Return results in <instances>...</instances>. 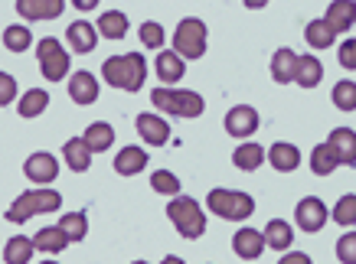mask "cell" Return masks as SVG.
<instances>
[{"label":"cell","mask_w":356,"mask_h":264,"mask_svg":"<svg viewBox=\"0 0 356 264\" xmlns=\"http://www.w3.org/2000/svg\"><path fill=\"white\" fill-rule=\"evenodd\" d=\"M147 167V154L140 147H124L115 157V170H118L121 176H134V173H140V170Z\"/></svg>","instance_id":"cell-24"},{"label":"cell","mask_w":356,"mask_h":264,"mask_svg":"<svg viewBox=\"0 0 356 264\" xmlns=\"http://www.w3.org/2000/svg\"><path fill=\"white\" fill-rule=\"evenodd\" d=\"M324 23L334 33H346L356 23V3H353V0H334V3L327 7Z\"/></svg>","instance_id":"cell-15"},{"label":"cell","mask_w":356,"mask_h":264,"mask_svg":"<svg viewBox=\"0 0 356 264\" xmlns=\"http://www.w3.org/2000/svg\"><path fill=\"white\" fill-rule=\"evenodd\" d=\"M59 229H63V235L69 238V242H82V238L88 235V219H86V212H69V215H63Z\"/></svg>","instance_id":"cell-32"},{"label":"cell","mask_w":356,"mask_h":264,"mask_svg":"<svg viewBox=\"0 0 356 264\" xmlns=\"http://www.w3.org/2000/svg\"><path fill=\"white\" fill-rule=\"evenodd\" d=\"M265 157H268V163L275 170H281V173H291V170L301 167V150L294 147V144H281V140H278V144H275Z\"/></svg>","instance_id":"cell-19"},{"label":"cell","mask_w":356,"mask_h":264,"mask_svg":"<svg viewBox=\"0 0 356 264\" xmlns=\"http://www.w3.org/2000/svg\"><path fill=\"white\" fill-rule=\"evenodd\" d=\"M76 7H82V10H92V7H95V0H76Z\"/></svg>","instance_id":"cell-43"},{"label":"cell","mask_w":356,"mask_h":264,"mask_svg":"<svg viewBox=\"0 0 356 264\" xmlns=\"http://www.w3.org/2000/svg\"><path fill=\"white\" fill-rule=\"evenodd\" d=\"M33 245H36V251H46V254H59L69 245V238L63 235V229L56 225V229H40V232L33 235Z\"/></svg>","instance_id":"cell-28"},{"label":"cell","mask_w":356,"mask_h":264,"mask_svg":"<svg viewBox=\"0 0 356 264\" xmlns=\"http://www.w3.org/2000/svg\"><path fill=\"white\" fill-rule=\"evenodd\" d=\"M65 40H69V46H72V53H92L95 49V42H98V30L92 26V23L86 20H76L69 30H65Z\"/></svg>","instance_id":"cell-16"},{"label":"cell","mask_w":356,"mask_h":264,"mask_svg":"<svg viewBox=\"0 0 356 264\" xmlns=\"http://www.w3.org/2000/svg\"><path fill=\"white\" fill-rule=\"evenodd\" d=\"M232 163H236L238 170L252 173V170H259L261 163H265V150H261L259 144H242V147L232 154Z\"/></svg>","instance_id":"cell-30"},{"label":"cell","mask_w":356,"mask_h":264,"mask_svg":"<svg viewBox=\"0 0 356 264\" xmlns=\"http://www.w3.org/2000/svg\"><path fill=\"white\" fill-rule=\"evenodd\" d=\"M154 192H163V196H180V180L173 176L170 170H157L151 176Z\"/></svg>","instance_id":"cell-37"},{"label":"cell","mask_w":356,"mask_h":264,"mask_svg":"<svg viewBox=\"0 0 356 264\" xmlns=\"http://www.w3.org/2000/svg\"><path fill=\"white\" fill-rule=\"evenodd\" d=\"M304 40L311 42L314 49H327V46H334L337 33L330 30L324 20H311V23H307V30H304Z\"/></svg>","instance_id":"cell-31"},{"label":"cell","mask_w":356,"mask_h":264,"mask_svg":"<svg viewBox=\"0 0 356 264\" xmlns=\"http://www.w3.org/2000/svg\"><path fill=\"white\" fill-rule=\"evenodd\" d=\"M340 65L343 69H356V40H346L340 46Z\"/></svg>","instance_id":"cell-41"},{"label":"cell","mask_w":356,"mask_h":264,"mask_svg":"<svg viewBox=\"0 0 356 264\" xmlns=\"http://www.w3.org/2000/svg\"><path fill=\"white\" fill-rule=\"evenodd\" d=\"M23 173H26L30 183H53L56 173H59V163H56L53 154L40 150V154H33V157L23 163Z\"/></svg>","instance_id":"cell-11"},{"label":"cell","mask_w":356,"mask_h":264,"mask_svg":"<svg viewBox=\"0 0 356 264\" xmlns=\"http://www.w3.org/2000/svg\"><path fill=\"white\" fill-rule=\"evenodd\" d=\"M140 42H144V46H151V49H161V46H163L161 23H154V20L144 23V26H140Z\"/></svg>","instance_id":"cell-38"},{"label":"cell","mask_w":356,"mask_h":264,"mask_svg":"<svg viewBox=\"0 0 356 264\" xmlns=\"http://www.w3.org/2000/svg\"><path fill=\"white\" fill-rule=\"evenodd\" d=\"M265 245L268 248H275V251H284L288 245L294 242V232H291V225L284 222V219H271L268 225H265Z\"/></svg>","instance_id":"cell-23"},{"label":"cell","mask_w":356,"mask_h":264,"mask_svg":"<svg viewBox=\"0 0 356 264\" xmlns=\"http://www.w3.org/2000/svg\"><path fill=\"white\" fill-rule=\"evenodd\" d=\"M69 98L76 105H92L98 98V79L92 72H76L69 79Z\"/></svg>","instance_id":"cell-17"},{"label":"cell","mask_w":356,"mask_h":264,"mask_svg":"<svg viewBox=\"0 0 356 264\" xmlns=\"http://www.w3.org/2000/svg\"><path fill=\"white\" fill-rule=\"evenodd\" d=\"M337 258L343 264H356V232H346L340 242H337Z\"/></svg>","instance_id":"cell-39"},{"label":"cell","mask_w":356,"mask_h":264,"mask_svg":"<svg viewBox=\"0 0 356 264\" xmlns=\"http://www.w3.org/2000/svg\"><path fill=\"white\" fill-rule=\"evenodd\" d=\"M138 134L147 140L151 147H163V144L170 140V127L157 115H138Z\"/></svg>","instance_id":"cell-14"},{"label":"cell","mask_w":356,"mask_h":264,"mask_svg":"<svg viewBox=\"0 0 356 264\" xmlns=\"http://www.w3.org/2000/svg\"><path fill=\"white\" fill-rule=\"evenodd\" d=\"M327 147L334 150L337 163H343V167H356V131L353 127H337V131H330Z\"/></svg>","instance_id":"cell-9"},{"label":"cell","mask_w":356,"mask_h":264,"mask_svg":"<svg viewBox=\"0 0 356 264\" xmlns=\"http://www.w3.org/2000/svg\"><path fill=\"white\" fill-rule=\"evenodd\" d=\"M134 264H147V261H134Z\"/></svg>","instance_id":"cell-46"},{"label":"cell","mask_w":356,"mask_h":264,"mask_svg":"<svg viewBox=\"0 0 356 264\" xmlns=\"http://www.w3.org/2000/svg\"><path fill=\"white\" fill-rule=\"evenodd\" d=\"M167 215L184 238H200L206 232V215L200 209V202L190 199V196H173L170 206H167Z\"/></svg>","instance_id":"cell-3"},{"label":"cell","mask_w":356,"mask_h":264,"mask_svg":"<svg viewBox=\"0 0 356 264\" xmlns=\"http://www.w3.org/2000/svg\"><path fill=\"white\" fill-rule=\"evenodd\" d=\"M63 10V0H17V13L23 20H56Z\"/></svg>","instance_id":"cell-12"},{"label":"cell","mask_w":356,"mask_h":264,"mask_svg":"<svg viewBox=\"0 0 356 264\" xmlns=\"http://www.w3.org/2000/svg\"><path fill=\"white\" fill-rule=\"evenodd\" d=\"M311 170L317 173V176H327V173H334L337 170V157L327 144H317V147L311 150Z\"/></svg>","instance_id":"cell-33"},{"label":"cell","mask_w":356,"mask_h":264,"mask_svg":"<svg viewBox=\"0 0 356 264\" xmlns=\"http://www.w3.org/2000/svg\"><path fill=\"white\" fill-rule=\"evenodd\" d=\"M63 206V196L56 190H30L23 192L20 199H13V206L7 209V222H26L33 215H43V212H56Z\"/></svg>","instance_id":"cell-2"},{"label":"cell","mask_w":356,"mask_h":264,"mask_svg":"<svg viewBox=\"0 0 356 264\" xmlns=\"http://www.w3.org/2000/svg\"><path fill=\"white\" fill-rule=\"evenodd\" d=\"M86 147L92 150V154H102V150H108L111 144H115V127L105 124V121H95V124L86 131Z\"/></svg>","instance_id":"cell-22"},{"label":"cell","mask_w":356,"mask_h":264,"mask_svg":"<svg viewBox=\"0 0 356 264\" xmlns=\"http://www.w3.org/2000/svg\"><path fill=\"white\" fill-rule=\"evenodd\" d=\"M102 75L105 82L115 85V88H124V92H138L144 79H147V63L140 53H124V56H111L102 65Z\"/></svg>","instance_id":"cell-1"},{"label":"cell","mask_w":356,"mask_h":264,"mask_svg":"<svg viewBox=\"0 0 356 264\" xmlns=\"http://www.w3.org/2000/svg\"><path fill=\"white\" fill-rule=\"evenodd\" d=\"M161 264H184V258H177V254H167Z\"/></svg>","instance_id":"cell-44"},{"label":"cell","mask_w":356,"mask_h":264,"mask_svg":"<svg viewBox=\"0 0 356 264\" xmlns=\"http://www.w3.org/2000/svg\"><path fill=\"white\" fill-rule=\"evenodd\" d=\"M206 206L216 212L219 219H229V222H242L255 212V199L248 192H236V190H213Z\"/></svg>","instance_id":"cell-4"},{"label":"cell","mask_w":356,"mask_h":264,"mask_svg":"<svg viewBox=\"0 0 356 264\" xmlns=\"http://www.w3.org/2000/svg\"><path fill=\"white\" fill-rule=\"evenodd\" d=\"M36 59H40V72H43V79H49V82H59V79L69 75V53L63 49V42L53 40V36L40 40V46H36Z\"/></svg>","instance_id":"cell-7"},{"label":"cell","mask_w":356,"mask_h":264,"mask_svg":"<svg viewBox=\"0 0 356 264\" xmlns=\"http://www.w3.org/2000/svg\"><path fill=\"white\" fill-rule=\"evenodd\" d=\"M334 219L337 225H356V192H346L343 199H337V209H334Z\"/></svg>","instance_id":"cell-36"},{"label":"cell","mask_w":356,"mask_h":264,"mask_svg":"<svg viewBox=\"0 0 356 264\" xmlns=\"http://www.w3.org/2000/svg\"><path fill=\"white\" fill-rule=\"evenodd\" d=\"M63 157H65V163H69V167L76 170V173H86V170L92 167V150L86 147V140H82V138L65 140Z\"/></svg>","instance_id":"cell-21"},{"label":"cell","mask_w":356,"mask_h":264,"mask_svg":"<svg viewBox=\"0 0 356 264\" xmlns=\"http://www.w3.org/2000/svg\"><path fill=\"white\" fill-rule=\"evenodd\" d=\"M184 72H186V63L177 53H161L157 56V75H161V82H167V85L180 82Z\"/></svg>","instance_id":"cell-25"},{"label":"cell","mask_w":356,"mask_h":264,"mask_svg":"<svg viewBox=\"0 0 356 264\" xmlns=\"http://www.w3.org/2000/svg\"><path fill=\"white\" fill-rule=\"evenodd\" d=\"M294 72H298V53L288 49V46H281L278 53H275V59H271V79L288 85V82H294Z\"/></svg>","instance_id":"cell-18"},{"label":"cell","mask_w":356,"mask_h":264,"mask_svg":"<svg viewBox=\"0 0 356 264\" xmlns=\"http://www.w3.org/2000/svg\"><path fill=\"white\" fill-rule=\"evenodd\" d=\"M33 251H36L33 238H26V235H13L10 242H7V248H3V261L7 264H26L33 258Z\"/></svg>","instance_id":"cell-26"},{"label":"cell","mask_w":356,"mask_h":264,"mask_svg":"<svg viewBox=\"0 0 356 264\" xmlns=\"http://www.w3.org/2000/svg\"><path fill=\"white\" fill-rule=\"evenodd\" d=\"M154 108H161L167 115H177V117H200L203 115V98L196 92H177V88H154L151 95Z\"/></svg>","instance_id":"cell-5"},{"label":"cell","mask_w":356,"mask_h":264,"mask_svg":"<svg viewBox=\"0 0 356 264\" xmlns=\"http://www.w3.org/2000/svg\"><path fill=\"white\" fill-rule=\"evenodd\" d=\"M321 79H324V65H321V59H314V56H298L294 82L301 85V88H314V85H321Z\"/></svg>","instance_id":"cell-20"},{"label":"cell","mask_w":356,"mask_h":264,"mask_svg":"<svg viewBox=\"0 0 356 264\" xmlns=\"http://www.w3.org/2000/svg\"><path fill=\"white\" fill-rule=\"evenodd\" d=\"M226 131L232 138H252L259 131V111L248 105H236L226 115Z\"/></svg>","instance_id":"cell-10"},{"label":"cell","mask_w":356,"mask_h":264,"mask_svg":"<svg viewBox=\"0 0 356 264\" xmlns=\"http://www.w3.org/2000/svg\"><path fill=\"white\" fill-rule=\"evenodd\" d=\"M43 264H59V261H43Z\"/></svg>","instance_id":"cell-45"},{"label":"cell","mask_w":356,"mask_h":264,"mask_svg":"<svg viewBox=\"0 0 356 264\" xmlns=\"http://www.w3.org/2000/svg\"><path fill=\"white\" fill-rule=\"evenodd\" d=\"M232 248H236L238 258L255 261V258H261V251H265L268 245H265V235H261L259 229H238L236 238H232Z\"/></svg>","instance_id":"cell-13"},{"label":"cell","mask_w":356,"mask_h":264,"mask_svg":"<svg viewBox=\"0 0 356 264\" xmlns=\"http://www.w3.org/2000/svg\"><path fill=\"white\" fill-rule=\"evenodd\" d=\"M30 42H33L30 26H7V30H3V46H7L10 53H26Z\"/></svg>","instance_id":"cell-34"},{"label":"cell","mask_w":356,"mask_h":264,"mask_svg":"<svg viewBox=\"0 0 356 264\" xmlns=\"http://www.w3.org/2000/svg\"><path fill=\"white\" fill-rule=\"evenodd\" d=\"M278 264H314V261H311V258H307L304 251H291V254H284Z\"/></svg>","instance_id":"cell-42"},{"label":"cell","mask_w":356,"mask_h":264,"mask_svg":"<svg viewBox=\"0 0 356 264\" xmlns=\"http://www.w3.org/2000/svg\"><path fill=\"white\" fill-rule=\"evenodd\" d=\"M173 49L180 59H200L206 53V23L196 17L180 20V26L173 33Z\"/></svg>","instance_id":"cell-6"},{"label":"cell","mask_w":356,"mask_h":264,"mask_svg":"<svg viewBox=\"0 0 356 264\" xmlns=\"http://www.w3.org/2000/svg\"><path fill=\"white\" fill-rule=\"evenodd\" d=\"M95 30L105 36V40H121L124 33H128V17L121 10H108L102 13V20L95 23Z\"/></svg>","instance_id":"cell-27"},{"label":"cell","mask_w":356,"mask_h":264,"mask_svg":"<svg viewBox=\"0 0 356 264\" xmlns=\"http://www.w3.org/2000/svg\"><path fill=\"white\" fill-rule=\"evenodd\" d=\"M330 98H334V105L340 108V111H356V82H350V79L337 82Z\"/></svg>","instance_id":"cell-35"},{"label":"cell","mask_w":356,"mask_h":264,"mask_svg":"<svg viewBox=\"0 0 356 264\" xmlns=\"http://www.w3.org/2000/svg\"><path fill=\"white\" fill-rule=\"evenodd\" d=\"M294 219H298V225H301L304 232H321L327 225V219H330V212H327V206L317 196H307V199L298 202Z\"/></svg>","instance_id":"cell-8"},{"label":"cell","mask_w":356,"mask_h":264,"mask_svg":"<svg viewBox=\"0 0 356 264\" xmlns=\"http://www.w3.org/2000/svg\"><path fill=\"white\" fill-rule=\"evenodd\" d=\"M13 98H17V79L7 72H0V108L10 105Z\"/></svg>","instance_id":"cell-40"},{"label":"cell","mask_w":356,"mask_h":264,"mask_svg":"<svg viewBox=\"0 0 356 264\" xmlns=\"http://www.w3.org/2000/svg\"><path fill=\"white\" fill-rule=\"evenodd\" d=\"M46 105H49V95H46L43 88H30V92H23L17 111H20V117H36L46 111Z\"/></svg>","instance_id":"cell-29"}]
</instances>
